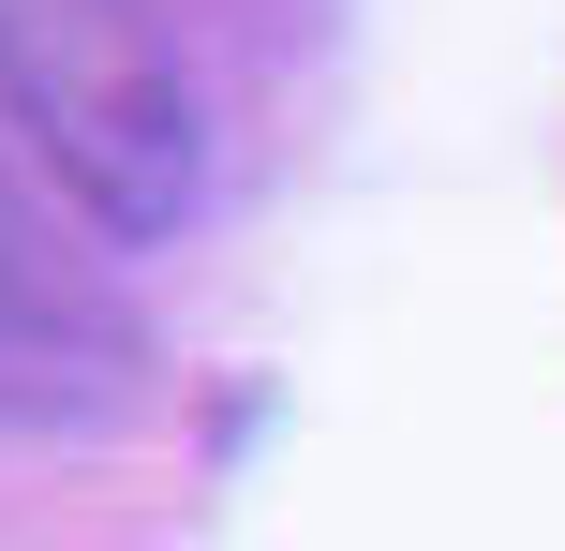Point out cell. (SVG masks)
<instances>
[{
  "mask_svg": "<svg viewBox=\"0 0 565 551\" xmlns=\"http://www.w3.org/2000/svg\"><path fill=\"white\" fill-rule=\"evenodd\" d=\"M135 403V298L89 254V224L0 149V417L89 433Z\"/></svg>",
  "mask_w": 565,
  "mask_h": 551,
  "instance_id": "1",
  "label": "cell"
}]
</instances>
